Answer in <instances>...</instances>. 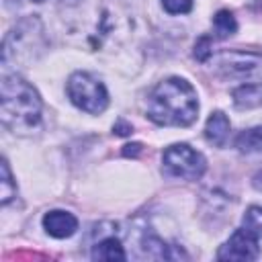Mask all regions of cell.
<instances>
[{
	"label": "cell",
	"mask_w": 262,
	"mask_h": 262,
	"mask_svg": "<svg viewBox=\"0 0 262 262\" xmlns=\"http://www.w3.org/2000/svg\"><path fill=\"white\" fill-rule=\"evenodd\" d=\"M90 258L92 260H125L127 254L117 235H102L100 239L94 242Z\"/></svg>",
	"instance_id": "cell-10"
},
{
	"label": "cell",
	"mask_w": 262,
	"mask_h": 262,
	"mask_svg": "<svg viewBox=\"0 0 262 262\" xmlns=\"http://www.w3.org/2000/svg\"><path fill=\"white\" fill-rule=\"evenodd\" d=\"M139 151H141V145H139V143H129V145H125V149H123L125 156H135V154H139Z\"/></svg>",
	"instance_id": "cell-20"
},
{
	"label": "cell",
	"mask_w": 262,
	"mask_h": 262,
	"mask_svg": "<svg viewBox=\"0 0 262 262\" xmlns=\"http://www.w3.org/2000/svg\"><path fill=\"white\" fill-rule=\"evenodd\" d=\"M147 119L162 127H188L199 115L196 90L184 78L172 76L158 82L147 94Z\"/></svg>",
	"instance_id": "cell-1"
},
{
	"label": "cell",
	"mask_w": 262,
	"mask_h": 262,
	"mask_svg": "<svg viewBox=\"0 0 262 262\" xmlns=\"http://www.w3.org/2000/svg\"><path fill=\"white\" fill-rule=\"evenodd\" d=\"M252 186H254L256 190H260V192H262V170H260V172H256V174L252 176Z\"/></svg>",
	"instance_id": "cell-21"
},
{
	"label": "cell",
	"mask_w": 262,
	"mask_h": 262,
	"mask_svg": "<svg viewBox=\"0 0 262 262\" xmlns=\"http://www.w3.org/2000/svg\"><path fill=\"white\" fill-rule=\"evenodd\" d=\"M43 25L37 16H27L18 20L10 33L4 37L2 43V63H16V61H31L37 59L45 47Z\"/></svg>",
	"instance_id": "cell-3"
},
{
	"label": "cell",
	"mask_w": 262,
	"mask_h": 262,
	"mask_svg": "<svg viewBox=\"0 0 262 262\" xmlns=\"http://www.w3.org/2000/svg\"><path fill=\"white\" fill-rule=\"evenodd\" d=\"M141 250L145 258H156V260H164V258H174L170 254V246L158 237L156 233H143L141 237Z\"/></svg>",
	"instance_id": "cell-13"
},
{
	"label": "cell",
	"mask_w": 262,
	"mask_h": 262,
	"mask_svg": "<svg viewBox=\"0 0 262 262\" xmlns=\"http://www.w3.org/2000/svg\"><path fill=\"white\" fill-rule=\"evenodd\" d=\"M43 229L51 237H55V239H66V237H70V235L76 233L78 219L70 211L53 209V211H49V213L43 215Z\"/></svg>",
	"instance_id": "cell-8"
},
{
	"label": "cell",
	"mask_w": 262,
	"mask_h": 262,
	"mask_svg": "<svg viewBox=\"0 0 262 262\" xmlns=\"http://www.w3.org/2000/svg\"><path fill=\"white\" fill-rule=\"evenodd\" d=\"M0 170H2V182H0L2 184V196H0V203L2 205H8L10 199L16 194V184L12 180V174H10V168H8V162L6 160H2Z\"/></svg>",
	"instance_id": "cell-16"
},
{
	"label": "cell",
	"mask_w": 262,
	"mask_h": 262,
	"mask_svg": "<svg viewBox=\"0 0 262 262\" xmlns=\"http://www.w3.org/2000/svg\"><path fill=\"white\" fill-rule=\"evenodd\" d=\"M242 227L256 237H262V205H250L242 217Z\"/></svg>",
	"instance_id": "cell-15"
},
{
	"label": "cell",
	"mask_w": 262,
	"mask_h": 262,
	"mask_svg": "<svg viewBox=\"0 0 262 262\" xmlns=\"http://www.w3.org/2000/svg\"><path fill=\"white\" fill-rule=\"evenodd\" d=\"M260 246L258 237L244 227L235 229L229 239L217 250V260H258Z\"/></svg>",
	"instance_id": "cell-6"
},
{
	"label": "cell",
	"mask_w": 262,
	"mask_h": 262,
	"mask_svg": "<svg viewBox=\"0 0 262 262\" xmlns=\"http://www.w3.org/2000/svg\"><path fill=\"white\" fill-rule=\"evenodd\" d=\"M33 2H43V0H33Z\"/></svg>",
	"instance_id": "cell-23"
},
{
	"label": "cell",
	"mask_w": 262,
	"mask_h": 262,
	"mask_svg": "<svg viewBox=\"0 0 262 262\" xmlns=\"http://www.w3.org/2000/svg\"><path fill=\"white\" fill-rule=\"evenodd\" d=\"M233 104L237 108H256L262 104V82H248L231 92Z\"/></svg>",
	"instance_id": "cell-11"
},
{
	"label": "cell",
	"mask_w": 262,
	"mask_h": 262,
	"mask_svg": "<svg viewBox=\"0 0 262 262\" xmlns=\"http://www.w3.org/2000/svg\"><path fill=\"white\" fill-rule=\"evenodd\" d=\"M235 147L242 154H262V127L244 129L235 137Z\"/></svg>",
	"instance_id": "cell-12"
},
{
	"label": "cell",
	"mask_w": 262,
	"mask_h": 262,
	"mask_svg": "<svg viewBox=\"0 0 262 262\" xmlns=\"http://www.w3.org/2000/svg\"><path fill=\"white\" fill-rule=\"evenodd\" d=\"M162 6L168 14H186L192 8V0H162Z\"/></svg>",
	"instance_id": "cell-17"
},
{
	"label": "cell",
	"mask_w": 262,
	"mask_h": 262,
	"mask_svg": "<svg viewBox=\"0 0 262 262\" xmlns=\"http://www.w3.org/2000/svg\"><path fill=\"white\" fill-rule=\"evenodd\" d=\"M211 39L209 37H201L199 41H196V45H194V57L199 59V61H207V57L211 55Z\"/></svg>",
	"instance_id": "cell-18"
},
{
	"label": "cell",
	"mask_w": 262,
	"mask_h": 262,
	"mask_svg": "<svg viewBox=\"0 0 262 262\" xmlns=\"http://www.w3.org/2000/svg\"><path fill=\"white\" fill-rule=\"evenodd\" d=\"M213 29L217 33L219 39H225L229 35H233L237 31V23H235V16L229 12V10H219L215 16H213Z\"/></svg>",
	"instance_id": "cell-14"
},
{
	"label": "cell",
	"mask_w": 262,
	"mask_h": 262,
	"mask_svg": "<svg viewBox=\"0 0 262 262\" xmlns=\"http://www.w3.org/2000/svg\"><path fill=\"white\" fill-rule=\"evenodd\" d=\"M162 170L172 178L199 180L207 170V162L203 154L192 149L190 145L174 143L162 154Z\"/></svg>",
	"instance_id": "cell-5"
},
{
	"label": "cell",
	"mask_w": 262,
	"mask_h": 262,
	"mask_svg": "<svg viewBox=\"0 0 262 262\" xmlns=\"http://www.w3.org/2000/svg\"><path fill=\"white\" fill-rule=\"evenodd\" d=\"M113 131H117V135H129L133 129H131V125H127L125 121H119V123L113 127Z\"/></svg>",
	"instance_id": "cell-19"
},
{
	"label": "cell",
	"mask_w": 262,
	"mask_h": 262,
	"mask_svg": "<svg viewBox=\"0 0 262 262\" xmlns=\"http://www.w3.org/2000/svg\"><path fill=\"white\" fill-rule=\"evenodd\" d=\"M66 92L70 100L90 115H100L108 106V92L104 84L88 72H74L68 78Z\"/></svg>",
	"instance_id": "cell-4"
},
{
	"label": "cell",
	"mask_w": 262,
	"mask_h": 262,
	"mask_svg": "<svg viewBox=\"0 0 262 262\" xmlns=\"http://www.w3.org/2000/svg\"><path fill=\"white\" fill-rule=\"evenodd\" d=\"M217 66L227 76L252 78L256 74H262V55L244 51H223L217 59Z\"/></svg>",
	"instance_id": "cell-7"
},
{
	"label": "cell",
	"mask_w": 262,
	"mask_h": 262,
	"mask_svg": "<svg viewBox=\"0 0 262 262\" xmlns=\"http://www.w3.org/2000/svg\"><path fill=\"white\" fill-rule=\"evenodd\" d=\"M61 4H66V6H78L82 0H59Z\"/></svg>",
	"instance_id": "cell-22"
},
{
	"label": "cell",
	"mask_w": 262,
	"mask_h": 262,
	"mask_svg": "<svg viewBox=\"0 0 262 262\" xmlns=\"http://www.w3.org/2000/svg\"><path fill=\"white\" fill-rule=\"evenodd\" d=\"M0 119L2 125L16 135H27L41 123V98L37 90L18 74L2 76Z\"/></svg>",
	"instance_id": "cell-2"
},
{
	"label": "cell",
	"mask_w": 262,
	"mask_h": 262,
	"mask_svg": "<svg viewBox=\"0 0 262 262\" xmlns=\"http://www.w3.org/2000/svg\"><path fill=\"white\" fill-rule=\"evenodd\" d=\"M229 131H231V123L227 119L225 113L215 111L211 113V117L205 123V137L209 143H213L215 147H223L229 139Z\"/></svg>",
	"instance_id": "cell-9"
}]
</instances>
